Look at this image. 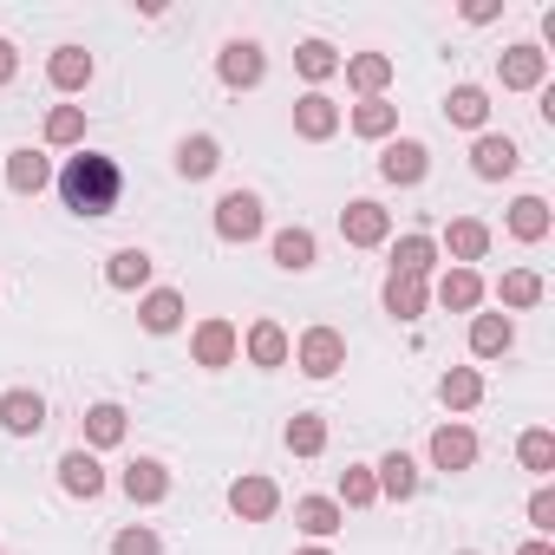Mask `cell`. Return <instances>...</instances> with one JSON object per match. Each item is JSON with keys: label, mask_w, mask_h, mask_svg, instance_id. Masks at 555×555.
Wrapping results in <instances>:
<instances>
[{"label": "cell", "mask_w": 555, "mask_h": 555, "mask_svg": "<svg viewBox=\"0 0 555 555\" xmlns=\"http://www.w3.org/2000/svg\"><path fill=\"white\" fill-rule=\"evenodd\" d=\"M60 196H66L73 216H112L118 196H125V170H118V157H105V151H79V157L60 170Z\"/></svg>", "instance_id": "obj_1"}, {"label": "cell", "mask_w": 555, "mask_h": 555, "mask_svg": "<svg viewBox=\"0 0 555 555\" xmlns=\"http://www.w3.org/2000/svg\"><path fill=\"white\" fill-rule=\"evenodd\" d=\"M464 555H477V548H464Z\"/></svg>", "instance_id": "obj_48"}, {"label": "cell", "mask_w": 555, "mask_h": 555, "mask_svg": "<svg viewBox=\"0 0 555 555\" xmlns=\"http://www.w3.org/2000/svg\"><path fill=\"white\" fill-rule=\"evenodd\" d=\"M0 425H8L14 438H34L47 425V399L40 392H8V399H0Z\"/></svg>", "instance_id": "obj_18"}, {"label": "cell", "mask_w": 555, "mask_h": 555, "mask_svg": "<svg viewBox=\"0 0 555 555\" xmlns=\"http://www.w3.org/2000/svg\"><path fill=\"white\" fill-rule=\"evenodd\" d=\"M379 301H386L392 321H418L425 301H431V288L418 282V274H386V295H379Z\"/></svg>", "instance_id": "obj_14"}, {"label": "cell", "mask_w": 555, "mask_h": 555, "mask_svg": "<svg viewBox=\"0 0 555 555\" xmlns=\"http://www.w3.org/2000/svg\"><path fill=\"white\" fill-rule=\"evenodd\" d=\"M47 144H86V112L79 105H53L47 112Z\"/></svg>", "instance_id": "obj_40"}, {"label": "cell", "mask_w": 555, "mask_h": 555, "mask_svg": "<svg viewBox=\"0 0 555 555\" xmlns=\"http://www.w3.org/2000/svg\"><path fill=\"white\" fill-rule=\"evenodd\" d=\"M438 399H444L451 412H470V405L483 399V379H477V366H451V373L438 379Z\"/></svg>", "instance_id": "obj_33"}, {"label": "cell", "mask_w": 555, "mask_h": 555, "mask_svg": "<svg viewBox=\"0 0 555 555\" xmlns=\"http://www.w3.org/2000/svg\"><path fill=\"white\" fill-rule=\"evenodd\" d=\"M138 321H144V334H177L183 327V295L177 288H151L144 308H138Z\"/></svg>", "instance_id": "obj_20"}, {"label": "cell", "mask_w": 555, "mask_h": 555, "mask_svg": "<svg viewBox=\"0 0 555 555\" xmlns=\"http://www.w3.org/2000/svg\"><path fill=\"white\" fill-rule=\"evenodd\" d=\"M431 261H438V242L431 235H399L392 242V274H418V282H425Z\"/></svg>", "instance_id": "obj_26"}, {"label": "cell", "mask_w": 555, "mask_h": 555, "mask_svg": "<svg viewBox=\"0 0 555 555\" xmlns=\"http://www.w3.org/2000/svg\"><path fill=\"white\" fill-rule=\"evenodd\" d=\"M235 347H242V334L216 314V321H203L196 327V340H190V353H196V366H209V373H222L229 360H235Z\"/></svg>", "instance_id": "obj_9"}, {"label": "cell", "mask_w": 555, "mask_h": 555, "mask_svg": "<svg viewBox=\"0 0 555 555\" xmlns=\"http://www.w3.org/2000/svg\"><path fill=\"white\" fill-rule=\"evenodd\" d=\"M392 125H399V105H386V99H360L353 105V131L360 138H392Z\"/></svg>", "instance_id": "obj_38"}, {"label": "cell", "mask_w": 555, "mask_h": 555, "mask_svg": "<svg viewBox=\"0 0 555 555\" xmlns=\"http://www.w3.org/2000/svg\"><path fill=\"white\" fill-rule=\"evenodd\" d=\"M496 301H503V308H535V301H542V274H535V268H509L503 282H496Z\"/></svg>", "instance_id": "obj_36"}, {"label": "cell", "mask_w": 555, "mask_h": 555, "mask_svg": "<svg viewBox=\"0 0 555 555\" xmlns=\"http://www.w3.org/2000/svg\"><path fill=\"white\" fill-rule=\"evenodd\" d=\"M444 248H451V261H457V268H470V261H483V248H490V229H483L477 216H457V222L444 229Z\"/></svg>", "instance_id": "obj_19"}, {"label": "cell", "mask_w": 555, "mask_h": 555, "mask_svg": "<svg viewBox=\"0 0 555 555\" xmlns=\"http://www.w3.org/2000/svg\"><path fill=\"white\" fill-rule=\"evenodd\" d=\"M464 21H470V27H483V21H496V8H490V0H470V8H464Z\"/></svg>", "instance_id": "obj_45"}, {"label": "cell", "mask_w": 555, "mask_h": 555, "mask_svg": "<svg viewBox=\"0 0 555 555\" xmlns=\"http://www.w3.org/2000/svg\"><path fill=\"white\" fill-rule=\"evenodd\" d=\"M444 118L464 125V131H477V125L490 118V92H483V86H457V92L444 99Z\"/></svg>", "instance_id": "obj_31"}, {"label": "cell", "mask_w": 555, "mask_h": 555, "mask_svg": "<svg viewBox=\"0 0 555 555\" xmlns=\"http://www.w3.org/2000/svg\"><path fill=\"white\" fill-rule=\"evenodd\" d=\"M373 477H379V496H392V503L418 496V464H412L405 451H386V457L373 464Z\"/></svg>", "instance_id": "obj_17"}, {"label": "cell", "mask_w": 555, "mask_h": 555, "mask_svg": "<svg viewBox=\"0 0 555 555\" xmlns=\"http://www.w3.org/2000/svg\"><path fill=\"white\" fill-rule=\"evenodd\" d=\"M86 444H99V451H112V444H125V405H92L86 412Z\"/></svg>", "instance_id": "obj_34"}, {"label": "cell", "mask_w": 555, "mask_h": 555, "mask_svg": "<svg viewBox=\"0 0 555 555\" xmlns=\"http://www.w3.org/2000/svg\"><path fill=\"white\" fill-rule=\"evenodd\" d=\"M314 255H321V242H314L308 229H282V235H274V268L308 274V268H314Z\"/></svg>", "instance_id": "obj_25"}, {"label": "cell", "mask_w": 555, "mask_h": 555, "mask_svg": "<svg viewBox=\"0 0 555 555\" xmlns=\"http://www.w3.org/2000/svg\"><path fill=\"white\" fill-rule=\"evenodd\" d=\"M14 73H21V53H14V47H8V40H0V86H8V79H14Z\"/></svg>", "instance_id": "obj_44"}, {"label": "cell", "mask_w": 555, "mask_h": 555, "mask_svg": "<svg viewBox=\"0 0 555 555\" xmlns=\"http://www.w3.org/2000/svg\"><path fill=\"white\" fill-rule=\"evenodd\" d=\"M295 366H301L308 379H334V373L347 366V340H340L334 327H308L301 347H295Z\"/></svg>", "instance_id": "obj_2"}, {"label": "cell", "mask_w": 555, "mask_h": 555, "mask_svg": "<svg viewBox=\"0 0 555 555\" xmlns=\"http://www.w3.org/2000/svg\"><path fill=\"white\" fill-rule=\"evenodd\" d=\"M288 360V334L274 321H255L248 327V366H282Z\"/></svg>", "instance_id": "obj_30"}, {"label": "cell", "mask_w": 555, "mask_h": 555, "mask_svg": "<svg viewBox=\"0 0 555 555\" xmlns=\"http://www.w3.org/2000/svg\"><path fill=\"white\" fill-rule=\"evenodd\" d=\"M373 503H379L373 464H347V470H340V509H373Z\"/></svg>", "instance_id": "obj_35"}, {"label": "cell", "mask_w": 555, "mask_h": 555, "mask_svg": "<svg viewBox=\"0 0 555 555\" xmlns=\"http://www.w3.org/2000/svg\"><path fill=\"white\" fill-rule=\"evenodd\" d=\"M151 268H157V261H151L144 248H118V255L105 261V282H112V288H144Z\"/></svg>", "instance_id": "obj_29"}, {"label": "cell", "mask_w": 555, "mask_h": 555, "mask_svg": "<svg viewBox=\"0 0 555 555\" xmlns=\"http://www.w3.org/2000/svg\"><path fill=\"white\" fill-rule=\"evenodd\" d=\"M438 301H444L451 314H470V308L483 301V282H477V268H451L444 282H438Z\"/></svg>", "instance_id": "obj_28"}, {"label": "cell", "mask_w": 555, "mask_h": 555, "mask_svg": "<svg viewBox=\"0 0 555 555\" xmlns=\"http://www.w3.org/2000/svg\"><path fill=\"white\" fill-rule=\"evenodd\" d=\"M216 73H222V86H229V92H248V86H261L268 53H261L255 40H229V47H222V60H216Z\"/></svg>", "instance_id": "obj_4"}, {"label": "cell", "mask_w": 555, "mask_h": 555, "mask_svg": "<svg viewBox=\"0 0 555 555\" xmlns=\"http://www.w3.org/2000/svg\"><path fill=\"white\" fill-rule=\"evenodd\" d=\"M347 66V86L360 92V99H379L386 86H392V60L386 53H353V60H340Z\"/></svg>", "instance_id": "obj_15"}, {"label": "cell", "mask_w": 555, "mask_h": 555, "mask_svg": "<svg viewBox=\"0 0 555 555\" xmlns=\"http://www.w3.org/2000/svg\"><path fill=\"white\" fill-rule=\"evenodd\" d=\"M216 164H222V144L216 138H183L177 144V177H216Z\"/></svg>", "instance_id": "obj_27"}, {"label": "cell", "mask_w": 555, "mask_h": 555, "mask_svg": "<svg viewBox=\"0 0 555 555\" xmlns=\"http://www.w3.org/2000/svg\"><path fill=\"white\" fill-rule=\"evenodd\" d=\"M229 509L242 522H268L274 509H282V490H274V477H235L229 483Z\"/></svg>", "instance_id": "obj_5"}, {"label": "cell", "mask_w": 555, "mask_h": 555, "mask_svg": "<svg viewBox=\"0 0 555 555\" xmlns=\"http://www.w3.org/2000/svg\"><path fill=\"white\" fill-rule=\"evenodd\" d=\"M509 340H516L509 314H477V321H470V353H477V360H496V353H509Z\"/></svg>", "instance_id": "obj_22"}, {"label": "cell", "mask_w": 555, "mask_h": 555, "mask_svg": "<svg viewBox=\"0 0 555 555\" xmlns=\"http://www.w3.org/2000/svg\"><path fill=\"white\" fill-rule=\"evenodd\" d=\"M288 451H295V457H321V451H327V418L295 412V418H288Z\"/></svg>", "instance_id": "obj_37"}, {"label": "cell", "mask_w": 555, "mask_h": 555, "mask_svg": "<svg viewBox=\"0 0 555 555\" xmlns=\"http://www.w3.org/2000/svg\"><path fill=\"white\" fill-rule=\"evenodd\" d=\"M301 555H327V548H301Z\"/></svg>", "instance_id": "obj_47"}, {"label": "cell", "mask_w": 555, "mask_h": 555, "mask_svg": "<svg viewBox=\"0 0 555 555\" xmlns=\"http://www.w3.org/2000/svg\"><path fill=\"white\" fill-rule=\"evenodd\" d=\"M431 464L438 470H470L477 464V431L470 425H438L431 431Z\"/></svg>", "instance_id": "obj_12"}, {"label": "cell", "mask_w": 555, "mask_h": 555, "mask_svg": "<svg viewBox=\"0 0 555 555\" xmlns=\"http://www.w3.org/2000/svg\"><path fill=\"white\" fill-rule=\"evenodd\" d=\"M47 183H53V164L40 151H8V190L14 196H40Z\"/></svg>", "instance_id": "obj_16"}, {"label": "cell", "mask_w": 555, "mask_h": 555, "mask_svg": "<svg viewBox=\"0 0 555 555\" xmlns=\"http://www.w3.org/2000/svg\"><path fill=\"white\" fill-rule=\"evenodd\" d=\"M112 555H157V535H151L144 522H131V529H118V542H112Z\"/></svg>", "instance_id": "obj_42"}, {"label": "cell", "mask_w": 555, "mask_h": 555, "mask_svg": "<svg viewBox=\"0 0 555 555\" xmlns=\"http://www.w3.org/2000/svg\"><path fill=\"white\" fill-rule=\"evenodd\" d=\"M295 66H301V73H308V79L321 86V79H334V73H340V53H334L327 40H301V53H295Z\"/></svg>", "instance_id": "obj_39"}, {"label": "cell", "mask_w": 555, "mask_h": 555, "mask_svg": "<svg viewBox=\"0 0 555 555\" xmlns=\"http://www.w3.org/2000/svg\"><path fill=\"white\" fill-rule=\"evenodd\" d=\"M216 235L222 242H255L261 235V196L255 190H229L216 203Z\"/></svg>", "instance_id": "obj_3"}, {"label": "cell", "mask_w": 555, "mask_h": 555, "mask_svg": "<svg viewBox=\"0 0 555 555\" xmlns=\"http://www.w3.org/2000/svg\"><path fill=\"white\" fill-rule=\"evenodd\" d=\"M509 235L516 242H542L548 235V203L542 196H516L509 203Z\"/></svg>", "instance_id": "obj_32"}, {"label": "cell", "mask_w": 555, "mask_h": 555, "mask_svg": "<svg viewBox=\"0 0 555 555\" xmlns=\"http://www.w3.org/2000/svg\"><path fill=\"white\" fill-rule=\"evenodd\" d=\"M425 170H431V151H425L418 138H392V144L379 151V177H386V183H418Z\"/></svg>", "instance_id": "obj_8"}, {"label": "cell", "mask_w": 555, "mask_h": 555, "mask_svg": "<svg viewBox=\"0 0 555 555\" xmlns=\"http://www.w3.org/2000/svg\"><path fill=\"white\" fill-rule=\"evenodd\" d=\"M496 73H503V92H542L548 53H542V47H509V53L496 60Z\"/></svg>", "instance_id": "obj_6"}, {"label": "cell", "mask_w": 555, "mask_h": 555, "mask_svg": "<svg viewBox=\"0 0 555 555\" xmlns=\"http://www.w3.org/2000/svg\"><path fill=\"white\" fill-rule=\"evenodd\" d=\"M295 522H301V529H308L314 542H327V535H334V529L347 522V509H340L334 496H301V503H295Z\"/></svg>", "instance_id": "obj_24"}, {"label": "cell", "mask_w": 555, "mask_h": 555, "mask_svg": "<svg viewBox=\"0 0 555 555\" xmlns=\"http://www.w3.org/2000/svg\"><path fill=\"white\" fill-rule=\"evenodd\" d=\"M516 555H555V548H548V542H522Z\"/></svg>", "instance_id": "obj_46"}, {"label": "cell", "mask_w": 555, "mask_h": 555, "mask_svg": "<svg viewBox=\"0 0 555 555\" xmlns=\"http://www.w3.org/2000/svg\"><path fill=\"white\" fill-rule=\"evenodd\" d=\"M60 490L92 503V496L105 490V470H99V457H92V451H66V457H60Z\"/></svg>", "instance_id": "obj_13"}, {"label": "cell", "mask_w": 555, "mask_h": 555, "mask_svg": "<svg viewBox=\"0 0 555 555\" xmlns=\"http://www.w3.org/2000/svg\"><path fill=\"white\" fill-rule=\"evenodd\" d=\"M529 522H535L542 535L555 529V490H535V496H529Z\"/></svg>", "instance_id": "obj_43"}, {"label": "cell", "mask_w": 555, "mask_h": 555, "mask_svg": "<svg viewBox=\"0 0 555 555\" xmlns=\"http://www.w3.org/2000/svg\"><path fill=\"white\" fill-rule=\"evenodd\" d=\"M118 483H125V496H131V503H157V496L170 490V470H164L157 457H138V464H131Z\"/></svg>", "instance_id": "obj_23"}, {"label": "cell", "mask_w": 555, "mask_h": 555, "mask_svg": "<svg viewBox=\"0 0 555 555\" xmlns=\"http://www.w3.org/2000/svg\"><path fill=\"white\" fill-rule=\"evenodd\" d=\"M47 79H53L60 92H79V86H92V53H86V47H60V53L47 60Z\"/></svg>", "instance_id": "obj_21"}, {"label": "cell", "mask_w": 555, "mask_h": 555, "mask_svg": "<svg viewBox=\"0 0 555 555\" xmlns=\"http://www.w3.org/2000/svg\"><path fill=\"white\" fill-rule=\"evenodd\" d=\"M340 235H347L353 248H379V242L392 235V216H386L379 203H366V196H360V203H347V209H340Z\"/></svg>", "instance_id": "obj_7"}, {"label": "cell", "mask_w": 555, "mask_h": 555, "mask_svg": "<svg viewBox=\"0 0 555 555\" xmlns=\"http://www.w3.org/2000/svg\"><path fill=\"white\" fill-rule=\"evenodd\" d=\"M516 164H522V151H516V144H509L503 131H483V138L470 144V170H477L483 183H496V177H509Z\"/></svg>", "instance_id": "obj_11"}, {"label": "cell", "mask_w": 555, "mask_h": 555, "mask_svg": "<svg viewBox=\"0 0 555 555\" xmlns=\"http://www.w3.org/2000/svg\"><path fill=\"white\" fill-rule=\"evenodd\" d=\"M516 457H522V464H529L535 477H548V470H555V438H548V431L535 425V431H522V444H516Z\"/></svg>", "instance_id": "obj_41"}, {"label": "cell", "mask_w": 555, "mask_h": 555, "mask_svg": "<svg viewBox=\"0 0 555 555\" xmlns=\"http://www.w3.org/2000/svg\"><path fill=\"white\" fill-rule=\"evenodd\" d=\"M295 131H301L308 144L334 138V131H340V105H334L327 92H301V99H295Z\"/></svg>", "instance_id": "obj_10"}]
</instances>
